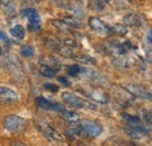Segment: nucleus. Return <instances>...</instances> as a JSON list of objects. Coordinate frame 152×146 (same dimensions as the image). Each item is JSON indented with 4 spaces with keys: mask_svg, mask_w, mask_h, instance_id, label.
I'll list each match as a JSON object with an SVG mask.
<instances>
[{
    "mask_svg": "<svg viewBox=\"0 0 152 146\" xmlns=\"http://www.w3.org/2000/svg\"><path fill=\"white\" fill-rule=\"evenodd\" d=\"M21 1H26V0H21Z\"/></svg>",
    "mask_w": 152,
    "mask_h": 146,
    "instance_id": "nucleus-29",
    "label": "nucleus"
},
{
    "mask_svg": "<svg viewBox=\"0 0 152 146\" xmlns=\"http://www.w3.org/2000/svg\"><path fill=\"white\" fill-rule=\"evenodd\" d=\"M144 119L149 123V124H151L152 125V115H149V113H146V112H144Z\"/></svg>",
    "mask_w": 152,
    "mask_h": 146,
    "instance_id": "nucleus-25",
    "label": "nucleus"
},
{
    "mask_svg": "<svg viewBox=\"0 0 152 146\" xmlns=\"http://www.w3.org/2000/svg\"><path fill=\"white\" fill-rule=\"evenodd\" d=\"M0 4L4 7H8V6H12L13 5V0H0Z\"/></svg>",
    "mask_w": 152,
    "mask_h": 146,
    "instance_id": "nucleus-24",
    "label": "nucleus"
},
{
    "mask_svg": "<svg viewBox=\"0 0 152 146\" xmlns=\"http://www.w3.org/2000/svg\"><path fill=\"white\" fill-rule=\"evenodd\" d=\"M20 55L22 57H32L34 55V47L29 46V45H23L20 47Z\"/></svg>",
    "mask_w": 152,
    "mask_h": 146,
    "instance_id": "nucleus-15",
    "label": "nucleus"
},
{
    "mask_svg": "<svg viewBox=\"0 0 152 146\" xmlns=\"http://www.w3.org/2000/svg\"><path fill=\"white\" fill-rule=\"evenodd\" d=\"M37 126H38V128L41 131V133L45 134V136H46L47 138H49L50 140H55V142H62V140H63L62 136H61L57 131H55L54 128L48 126L47 124H38Z\"/></svg>",
    "mask_w": 152,
    "mask_h": 146,
    "instance_id": "nucleus-8",
    "label": "nucleus"
},
{
    "mask_svg": "<svg viewBox=\"0 0 152 146\" xmlns=\"http://www.w3.org/2000/svg\"><path fill=\"white\" fill-rule=\"evenodd\" d=\"M0 40L4 41V42H8V41H10L8 37H7V35H6L4 32H0Z\"/></svg>",
    "mask_w": 152,
    "mask_h": 146,
    "instance_id": "nucleus-27",
    "label": "nucleus"
},
{
    "mask_svg": "<svg viewBox=\"0 0 152 146\" xmlns=\"http://www.w3.org/2000/svg\"><path fill=\"white\" fill-rule=\"evenodd\" d=\"M37 104H38L39 108H41V109L52 110V111H56V112H58L60 110L63 108L61 104L50 102V101H48V99H46L45 97H41V96L37 98Z\"/></svg>",
    "mask_w": 152,
    "mask_h": 146,
    "instance_id": "nucleus-9",
    "label": "nucleus"
},
{
    "mask_svg": "<svg viewBox=\"0 0 152 146\" xmlns=\"http://www.w3.org/2000/svg\"><path fill=\"white\" fill-rule=\"evenodd\" d=\"M58 115H60V117H62L63 119H66V120H68L70 123H75L80 119V117H78V115L76 112L70 111V110H66L64 108H62L58 111Z\"/></svg>",
    "mask_w": 152,
    "mask_h": 146,
    "instance_id": "nucleus-11",
    "label": "nucleus"
},
{
    "mask_svg": "<svg viewBox=\"0 0 152 146\" xmlns=\"http://www.w3.org/2000/svg\"><path fill=\"white\" fill-rule=\"evenodd\" d=\"M123 118L129 123V125H136V124H140V119L137 116H132V115H126L123 113Z\"/></svg>",
    "mask_w": 152,
    "mask_h": 146,
    "instance_id": "nucleus-19",
    "label": "nucleus"
},
{
    "mask_svg": "<svg viewBox=\"0 0 152 146\" xmlns=\"http://www.w3.org/2000/svg\"><path fill=\"white\" fill-rule=\"evenodd\" d=\"M19 101V93L8 88V87H0V102L1 103H14Z\"/></svg>",
    "mask_w": 152,
    "mask_h": 146,
    "instance_id": "nucleus-7",
    "label": "nucleus"
},
{
    "mask_svg": "<svg viewBox=\"0 0 152 146\" xmlns=\"http://www.w3.org/2000/svg\"><path fill=\"white\" fill-rule=\"evenodd\" d=\"M67 9L75 18H82L83 17V11L81 8H78V7H76V6H69Z\"/></svg>",
    "mask_w": 152,
    "mask_h": 146,
    "instance_id": "nucleus-20",
    "label": "nucleus"
},
{
    "mask_svg": "<svg viewBox=\"0 0 152 146\" xmlns=\"http://www.w3.org/2000/svg\"><path fill=\"white\" fill-rule=\"evenodd\" d=\"M69 27H74V28H81L83 25H82V22L78 20L77 18L75 17H70V18H66L63 20Z\"/></svg>",
    "mask_w": 152,
    "mask_h": 146,
    "instance_id": "nucleus-17",
    "label": "nucleus"
},
{
    "mask_svg": "<svg viewBox=\"0 0 152 146\" xmlns=\"http://www.w3.org/2000/svg\"><path fill=\"white\" fill-rule=\"evenodd\" d=\"M57 80H58V82H60V83H62V84H63V85H66V87H69V85H70V82H69L66 77L60 76V77H57Z\"/></svg>",
    "mask_w": 152,
    "mask_h": 146,
    "instance_id": "nucleus-23",
    "label": "nucleus"
},
{
    "mask_svg": "<svg viewBox=\"0 0 152 146\" xmlns=\"http://www.w3.org/2000/svg\"><path fill=\"white\" fill-rule=\"evenodd\" d=\"M84 72V69L83 68H81L80 66H77V64H74V66H72V67H69V70H68V74L70 75V76H77L78 74L83 73Z\"/></svg>",
    "mask_w": 152,
    "mask_h": 146,
    "instance_id": "nucleus-21",
    "label": "nucleus"
},
{
    "mask_svg": "<svg viewBox=\"0 0 152 146\" xmlns=\"http://www.w3.org/2000/svg\"><path fill=\"white\" fill-rule=\"evenodd\" d=\"M43 87H45V89L48 90V91H52V92L58 91V87L55 85V84H52V83H45Z\"/></svg>",
    "mask_w": 152,
    "mask_h": 146,
    "instance_id": "nucleus-22",
    "label": "nucleus"
},
{
    "mask_svg": "<svg viewBox=\"0 0 152 146\" xmlns=\"http://www.w3.org/2000/svg\"><path fill=\"white\" fill-rule=\"evenodd\" d=\"M10 32H11V35L17 40H23L26 36V29L21 25H17V26L12 27Z\"/></svg>",
    "mask_w": 152,
    "mask_h": 146,
    "instance_id": "nucleus-12",
    "label": "nucleus"
},
{
    "mask_svg": "<svg viewBox=\"0 0 152 146\" xmlns=\"http://www.w3.org/2000/svg\"><path fill=\"white\" fill-rule=\"evenodd\" d=\"M124 87L133 96L139 97V98H143V99H146V101H151L152 102V93L148 91L145 88H143V87H140L138 84H125Z\"/></svg>",
    "mask_w": 152,
    "mask_h": 146,
    "instance_id": "nucleus-6",
    "label": "nucleus"
},
{
    "mask_svg": "<svg viewBox=\"0 0 152 146\" xmlns=\"http://www.w3.org/2000/svg\"><path fill=\"white\" fill-rule=\"evenodd\" d=\"M130 128H125V132L130 136V137H132L134 139H142L143 137H144V134L139 131V130H137L136 128H133L131 125H129Z\"/></svg>",
    "mask_w": 152,
    "mask_h": 146,
    "instance_id": "nucleus-16",
    "label": "nucleus"
},
{
    "mask_svg": "<svg viewBox=\"0 0 152 146\" xmlns=\"http://www.w3.org/2000/svg\"><path fill=\"white\" fill-rule=\"evenodd\" d=\"M102 133V126L93 120H83L80 124V134L88 138H96Z\"/></svg>",
    "mask_w": 152,
    "mask_h": 146,
    "instance_id": "nucleus-3",
    "label": "nucleus"
},
{
    "mask_svg": "<svg viewBox=\"0 0 152 146\" xmlns=\"http://www.w3.org/2000/svg\"><path fill=\"white\" fill-rule=\"evenodd\" d=\"M40 73H41V75H42V76L50 78V77H54V76H55L56 70H55L53 67H50V66H47V64H41V66H40Z\"/></svg>",
    "mask_w": 152,
    "mask_h": 146,
    "instance_id": "nucleus-14",
    "label": "nucleus"
},
{
    "mask_svg": "<svg viewBox=\"0 0 152 146\" xmlns=\"http://www.w3.org/2000/svg\"><path fill=\"white\" fill-rule=\"evenodd\" d=\"M22 17L27 19L28 21V28L33 32H38L40 31V26H41V18L39 15V13L33 9V8H26V9H22L21 12Z\"/></svg>",
    "mask_w": 152,
    "mask_h": 146,
    "instance_id": "nucleus-4",
    "label": "nucleus"
},
{
    "mask_svg": "<svg viewBox=\"0 0 152 146\" xmlns=\"http://www.w3.org/2000/svg\"><path fill=\"white\" fill-rule=\"evenodd\" d=\"M61 97L63 99V102L70 107H74L77 109H82V108H90V109H95V105L94 104H90L88 103L87 101L82 99L81 97H77L76 95L72 93L69 91H63L61 93Z\"/></svg>",
    "mask_w": 152,
    "mask_h": 146,
    "instance_id": "nucleus-2",
    "label": "nucleus"
},
{
    "mask_svg": "<svg viewBox=\"0 0 152 146\" xmlns=\"http://www.w3.org/2000/svg\"><path fill=\"white\" fill-rule=\"evenodd\" d=\"M78 91H81L82 93H84L86 96H88L90 99H94L98 103H108V96L101 90H88V91H83L81 89H78Z\"/></svg>",
    "mask_w": 152,
    "mask_h": 146,
    "instance_id": "nucleus-10",
    "label": "nucleus"
},
{
    "mask_svg": "<svg viewBox=\"0 0 152 146\" xmlns=\"http://www.w3.org/2000/svg\"><path fill=\"white\" fill-rule=\"evenodd\" d=\"M2 54V50H1V47H0V55Z\"/></svg>",
    "mask_w": 152,
    "mask_h": 146,
    "instance_id": "nucleus-28",
    "label": "nucleus"
},
{
    "mask_svg": "<svg viewBox=\"0 0 152 146\" xmlns=\"http://www.w3.org/2000/svg\"><path fill=\"white\" fill-rule=\"evenodd\" d=\"M2 125H4V128L10 133H20L25 130L27 122L26 119L17 115H10L2 120Z\"/></svg>",
    "mask_w": 152,
    "mask_h": 146,
    "instance_id": "nucleus-1",
    "label": "nucleus"
},
{
    "mask_svg": "<svg viewBox=\"0 0 152 146\" xmlns=\"http://www.w3.org/2000/svg\"><path fill=\"white\" fill-rule=\"evenodd\" d=\"M111 32H114L116 33L117 35H119V36H124V35H126V33H128V29H126V27L124 26V25H115L114 27H113V29H111Z\"/></svg>",
    "mask_w": 152,
    "mask_h": 146,
    "instance_id": "nucleus-18",
    "label": "nucleus"
},
{
    "mask_svg": "<svg viewBox=\"0 0 152 146\" xmlns=\"http://www.w3.org/2000/svg\"><path fill=\"white\" fill-rule=\"evenodd\" d=\"M123 21H124L125 25H128V26H132V27H139V26L142 25L139 17H138L137 14H133V13L129 14V15H126V17H124Z\"/></svg>",
    "mask_w": 152,
    "mask_h": 146,
    "instance_id": "nucleus-13",
    "label": "nucleus"
},
{
    "mask_svg": "<svg viewBox=\"0 0 152 146\" xmlns=\"http://www.w3.org/2000/svg\"><path fill=\"white\" fill-rule=\"evenodd\" d=\"M88 23H89V27H90L95 33L99 34V35H108V34L111 33V28L108 27L101 19L97 18V17H91V18H89Z\"/></svg>",
    "mask_w": 152,
    "mask_h": 146,
    "instance_id": "nucleus-5",
    "label": "nucleus"
},
{
    "mask_svg": "<svg viewBox=\"0 0 152 146\" xmlns=\"http://www.w3.org/2000/svg\"><path fill=\"white\" fill-rule=\"evenodd\" d=\"M146 40H148L149 45L152 47V29H150V31L148 32V34H146Z\"/></svg>",
    "mask_w": 152,
    "mask_h": 146,
    "instance_id": "nucleus-26",
    "label": "nucleus"
}]
</instances>
